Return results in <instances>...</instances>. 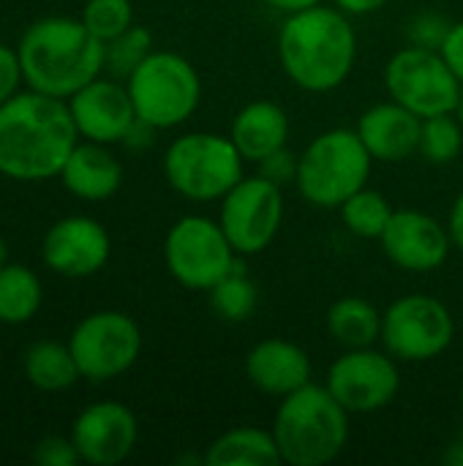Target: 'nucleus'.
I'll return each mask as SVG.
<instances>
[{"label": "nucleus", "instance_id": "23", "mask_svg": "<svg viewBox=\"0 0 463 466\" xmlns=\"http://www.w3.org/2000/svg\"><path fill=\"white\" fill-rule=\"evenodd\" d=\"M327 336L344 350H363L377 347L382 339V311L357 295L338 298L325 314Z\"/></svg>", "mask_w": 463, "mask_h": 466}, {"label": "nucleus", "instance_id": "29", "mask_svg": "<svg viewBox=\"0 0 463 466\" xmlns=\"http://www.w3.org/2000/svg\"><path fill=\"white\" fill-rule=\"evenodd\" d=\"M153 52V35L142 25H131L126 33L104 44V71L115 79H128L142 60Z\"/></svg>", "mask_w": 463, "mask_h": 466}, {"label": "nucleus", "instance_id": "11", "mask_svg": "<svg viewBox=\"0 0 463 466\" xmlns=\"http://www.w3.org/2000/svg\"><path fill=\"white\" fill-rule=\"evenodd\" d=\"M284 216V188L262 175H243V180L221 197L218 208V224L240 257L262 254L278 238Z\"/></svg>", "mask_w": 463, "mask_h": 466}, {"label": "nucleus", "instance_id": "6", "mask_svg": "<svg viewBox=\"0 0 463 466\" xmlns=\"http://www.w3.org/2000/svg\"><path fill=\"white\" fill-rule=\"evenodd\" d=\"M243 164L246 158L229 134L191 131L166 147L164 177L175 194L191 202H221V197L243 180Z\"/></svg>", "mask_w": 463, "mask_h": 466}, {"label": "nucleus", "instance_id": "26", "mask_svg": "<svg viewBox=\"0 0 463 466\" xmlns=\"http://www.w3.org/2000/svg\"><path fill=\"white\" fill-rule=\"evenodd\" d=\"M338 213H341V224L347 227L349 235L363 238V240H379L382 232L388 229L396 208L390 205V199L382 191L363 186L338 208Z\"/></svg>", "mask_w": 463, "mask_h": 466}, {"label": "nucleus", "instance_id": "4", "mask_svg": "<svg viewBox=\"0 0 463 466\" xmlns=\"http://www.w3.org/2000/svg\"><path fill=\"white\" fill-rule=\"evenodd\" d=\"M281 464L325 466L336 461L349 442V412L327 390L308 382L281 399L270 426Z\"/></svg>", "mask_w": 463, "mask_h": 466}, {"label": "nucleus", "instance_id": "36", "mask_svg": "<svg viewBox=\"0 0 463 466\" xmlns=\"http://www.w3.org/2000/svg\"><path fill=\"white\" fill-rule=\"evenodd\" d=\"M156 131L158 128H153L150 123H145V120H134V126L128 128V134H126V139H123V145L126 147H131V150H145V147H150L153 145V137H156Z\"/></svg>", "mask_w": 463, "mask_h": 466}, {"label": "nucleus", "instance_id": "43", "mask_svg": "<svg viewBox=\"0 0 463 466\" xmlns=\"http://www.w3.org/2000/svg\"><path fill=\"white\" fill-rule=\"evenodd\" d=\"M461 407H463V388H461Z\"/></svg>", "mask_w": 463, "mask_h": 466}, {"label": "nucleus", "instance_id": "7", "mask_svg": "<svg viewBox=\"0 0 463 466\" xmlns=\"http://www.w3.org/2000/svg\"><path fill=\"white\" fill-rule=\"evenodd\" d=\"M136 117L158 131L183 126L202 101V79L191 60L169 49H153L126 79Z\"/></svg>", "mask_w": 463, "mask_h": 466}, {"label": "nucleus", "instance_id": "18", "mask_svg": "<svg viewBox=\"0 0 463 466\" xmlns=\"http://www.w3.org/2000/svg\"><path fill=\"white\" fill-rule=\"evenodd\" d=\"M420 128L423 117L409 112L407 106L390 101L368 106L357 120V134L371 153L374 161L398 164L412 158L420 150Z\"/></svg>", "mask_w": 463, "mask_h": 466}, {"label": "nucleus", "instance_id": "25", "mask_svg": "<svg viewBox=\"0 0 463 466\" xmlns=\"http://www.w3.org/2000/svg\"><path fill=\"white\" fill-rule=\"evenodd\" d=\"M44 292L38 276L27 265L8 262L0 268V322L25 325L41 309Z\"/></svg>", "mask_w": 463, "mask_h": 466}, {"label": "nucleus", "instance_id": "19", "mask_svg": "<svg viewBox=\"0 0 463 466\" xmlns=\"http://www.w3.org/2000/svg\"><path fill=\"white\" fill-rule=\"evenodd\" d=\"M246 377L259 393L284 399L311 382V358L295 341L265 339L248 350Z\"/></svg>", "mask_w": 463, "mask_h": 466}, {"label": "nucleus", "instance_id": "2", "mask_svg": "<svg viewBox=\"0 0 463 466\" xmlns=\"http://www.w3.org/2000/svg\"><path fill=\"white\" fill-rule=\"evenodd\" d=\"M276 49L292 85L306 93H330L357 63V33L349 14L319 3L284 16Z\"/></svg>", "mask_w": 463, "mask_h": 466}, {"label": "nucleus", "instance_id": "12", "mask_svg": "<svg viewBox=\"0 0 463 466\" xmlns=\"http://www.w3.org/2000/svg\"><path fill=\"white\" fill-rule=\"evenodd\" d=\"M68 347L82 380L109 382L136 363L142 352V330L123 311H93L71 330Z\"/></svg>", "mask_w": 463, "mask_h": 466}, {"label": "nucleus", "instance_id": "10", "mask_svg": "<svg viewBox=\"0 0 463 466\" xmlns=\"http://www.w3.org/2000/svg\"><path fill=\"white\" fill-rule=\"evenodd\" d=\"M385 90L418 117H434L456 112L463 85L439 49L409 44L388 60Z\"/></svg>", "mask_w": 463, "mask_h": 466}, {"label": "nucleus", "instance_id": "34", "mask_svg": "<svg viewBox=\"0 0 463 466\" xmlns=\"http://www.w3.org/2000/svg\"><path fill=\"white\" fill-rule=\"evenodd\" d=\"M22 82H25V76H22L19 52L11 49L8 44H0V104H5L11 96H16Z\"/></svg>", "mask_w": 463, "mask_h": 466}, {"label": "nucleus", "instance_id": "38", "mask_svg": "<svg viewBox=\"0 0 463 466\" xmlns=\"http://www.w3.org/2000/svg\"><path fill=\"white\" fill-rule=\"evenodd\" d=\"M448 232H450V238H453V246L461 248L463 254V191L456 197V202H453V208H450Z\"/></svg>", "mask_w": 463, "mask_h": 466}, {"label": "nucleus", "instance_id": "27", "mask_svg": "<svg viewBox=\"0 0 463 466\" xmlns=\"http://www.w3.org/2000/svg\"><path fill=\"white\" fill-rule=\"evenodd\" d=\"M243 259V257H240ZM237 259V265L207 292L210 295V309L226 319V322H246L259 306V289L248 279L246 265Z\"/></svg>", "mask_w": 463, "mask_h": 466}, {"label": "nucleus", "instance_id": "33", "mask_svg": "<svg viewBox=\"0 0 463 466\" xmlns=\"http://www.w3.org/2000/svg\"><path fill=\"white\" fill-rule=\"evenodd\" d=\"M33 459L44 466H74L82 461L71 437H46V440H41Z\"/></svg>", "mask_w": 463, "mask_h": 466}, {"label": "nucleus", "instance_id": "16", "mask_svg": "<svg viewBox=\"0 0 463 466\" xmlns=\"http://www.w3.org/2000/svg\"><path fill=\"white\" fill-rule=\"evenodd\" d=\"M71 440L85 464L115 466L134 453L139 423L126 404L96 401L76 415L71 426Z\"/></svg>", "mask_w": 463, "mask_h": 466}, {"label": "nucleus", "instance_id": "35", "mask_svg": "<svg viewBox=\"0 0 463 466\" xmlns=\"http://www.w3.org/2000/svg\"><path fill=\"white\" fill-rule=\"evenodd\" d=\"M439 52H442V57L448 60V66L453 68V74L458 76V82L463 85V22L450 25Z\"/></svg>", "mask_w": 463, "mask_h": 466}, {"label": "nucleus", "instance_id": "41", "mask_svg": "<svg viewBox=\"0 0 463 466\" xmlns=\"http://www.w3.org/2000/svg\"><path fill=\"white\" fill-rule=\"evenodd\" d=\"M3 265H8V243L0 238V268H3Z\"/></svg>", "mask_w": 463, "mask_h": 466}, {"label": "nucleus", "instance_id": "5", "mask_svg": "<svg viewBox=\"0 0 463 466\" xmlns=\"http://www.w3.org/2000/svg\"><path fill=\"white\" fill-rule=\"evenodd\" d=\"M374 158L355 128L317 134L297 156V194L319 210H338L355 191L368 186Z\"/></svg>", "mask_w": 463, "mask_h": 466}, {"label": "nucleus", "instance_id": "1", "mask_svg": "<svg viewBox=\"0 0 463 466\" xmlns=\"http://www.w3.org/2000/svg\"><path fill=\"white\" fill-rule=\"evenodd\" d=\"M76 142L65 98L25 90L0 104V175L19 183L57 177Z\"/></svg>", "mask_w": 463, "mask_h": 466}, {"label": "nucleus", "instance_id": "9", "mask_svg": "<svg viewBox=\"0 0 463 466\" xmlns=\"http://www.w3.org/2000/svg\"><path fill=\"white\" fill-rule=\"evenodd\" d=\"M456 336L450 309L434 295H404L382 311V347L398 363H428L445 355Z\"/></svg>", "mask_w": 463, "mask_h": 466}, {"label": "nucleus", "instance_id": "15", "mask_svg": "<svg viewBox=\"0 0 463 466\" xmlns=\"http://www.w3.org/2000/svg\"><path fill=\"white\" fill-rule=\"evenodd\" d=\"M379 243L385 257L407 273H434L456 248L448 224H439L434 216L409 208L393 213Z\"/></svg>", "mask_w": 463, "mask_h": 466}, {"label": "nucleus", "instance_id": "3", "mask_svg": "<svg viewBox=\"0 0 463 466\" xmlns=\"http://www.w3.org/2000/svg\"><path fill=\"white\" fill-rule=\"evenodd\" d=\"M16 52L27 87L65 101L104 71V41L82 19L71 16L33 22L22 33Z\"/></svg>", "mask_w": 463, "mask_h": 466}, {"label": "nucleus", "instance_id": "24", "mask_svg": "<svg viewBox=\"0 0 463 466\" xmlns=\"http://www.w3.org/2000/svg\"><path fill=\"white\" fill-rule=\"evenodd\" d=\"M22 369H25L27 382L44 393H63L82 380L79 366L71 355V347L57 344V341L30 344L25 352Z\"/></svg>", "mask_w": 463, "mask_h": 466}, {"label": "nucleus", "instance_id": "32", "mask_svg": "<svg viewBox=\"0 0 463 466\" xmlns=\"http://www.w3.org/2000/svg\"><path fill=\"white\" fill-rule=\"evenodd\" d=\"M257 175H262L265 180L276 183V186H295L297 180V156L289 150V147H278L273 150L270 156H265L259 164H257Z\"/></svg>", "mask_w": 463, "mask_h": 466}, {"label": "nucleus", "instance_id": "28", "mask_svg": "<svg viewBox=\"0 0 463 466\" xmlns=\"http://www.w3.org/2000/svg\"><path fill=\"white\" fill-rule=\"evenodd\" d=\"M463 150V126L456 117V112L448 115H434V117H423V128H420V156L434 164V167H445L453 164Z\"/></svg>", "mask_w": 463, "mask_h": 466}, {"label": "nucleus", "instance_id": "40", "mask_svg": "<svg viewBox=\"0 0 463 466\" xmlns=\"http://www.w3.org/2000/svg\"><path fill=\"white\" fill-rule=\"evenodd\" d=\"M445 461L450 466H463V434L453 440V445H450L448 453H445Z\"/></svg>", "mask_w": 463, "mask_h": 466}, {"label": "nucleus", "instance_id": "14", "mask_svg": "<svg viewBox=\"0 0 463 466\" xmlns=\"http://www.w3.org/2000/svg\"><path fill=\"white\" fill-rule=\"evenodd\" d=\"M109 232L90 216H65L55 221L41 240L44 265L65 279L96 276L109 262Z\"/></svg>", "mask_w": 463, "mask_h": 466}, {"label": "nucleus", "instance_id": "39", "mask_svg": "<svg viewBox=\"0 0 463 466\" xmlns=\"http://www.w3.org/2000/svg\"><path fill=\"white\" fill-rule=\"evenodd\" d=\"M262 3H265V5H270L273 11H278V14L289 16V14L306 11V8H311V5H319V3H325V0H262Z\"/></svg>", "mask_w": 463, "mask_h": 466}, {"label": "nucleus", "instance_id": "37", "mask_svg": "<svg viewBox=\"0 0 463 466\" xmlns=\"http://www.w3.org/2000/svg\"><path fill=\"white\" fill-rule=\"evenodd\" d=\"M390 0H333L336 8H341L344 14L349 16H366V14H374L379 8H385Z\"/></svg>", "mask_w": 463, "mask_h": 466}, {"label": "nucleus", "instance_id": "22", "mask_svg": "<svg viewBox=\"0 0 463 466\" xmlns=\"http://www.w3.org/2000/svg\"><path fill=\"white\" fill-rule=\"evenodd\" d=\"M202 461L207 466H276L281 464V453L270 429L237 426L216 437Z\"/></svg>", "mask_w": 463, "mask_h": 466}, {"label": "nucleus", "instance_id": "8", "mask_svg": "<svg viewBox=\"0 0 463 466\" xmlns=\"http://www.w3.org/2000/svg\"><path fill=\"white\" fill-rule=\"evenodd\" d=\"M240 254L232 248L218 218L183 216L164 240V262L169 276L196 292H210L235 265Z\"/></svg>", "mask_w": 463, "mask_h": 466}, {"label": "nucleus", "instance_id": "13", "mask_svg": "<svg viewBox=\"0 0 463 466\" xmlns=\"http://www.w3.org/2000/svg\"><path fill=\"white\" fill-rule=\"evenodd\" d=\"M325 385L349 415H371L396 401L401 390L398 360L377 347L344 350L330 363Z\"/></svg>", "mask_w": 463, "mask_h": 466}, {"label": "nucleus", "instance_id": "42", "mask_svg": "<svg viewBox=\"0 0 463 466\" xmlns=\"http://www.w3.org/2000/svg\"><path fill=\"white\" fill-rule=\"evenodd\" d=\"M456 117L461 120V126H463V93H461V98H458V106H456Z\"/></svg>", "mask_w": 463, "mask_h": 466}, {"label": "nucleus", "instance_id": "31", "mask_svg": "<svg viewBox=\"0 0 463 466\" xmlns=\"http://www.w3.org/2000/svg\"><path fill=\"white\" fill-rule=\"evenodd\" d=\"M450 30V22L439 14H418L412 16V22L407 25V35H409V44L415 46H426V49H439L445 35Z\"/></svg>", "mask_w": 463, "mask_h": 466}, {"label": "nucleus", "instance_id": "20", "mask_svg": "<svg viewBox=\"0 0 463 466\" xmlns=\"http://www.w3.org/2000/svg\"><path fill=\"white\" fill-rule=\"evenodd\" d=\"M63 186L85 202H104L115 197L123 186V167L109 150V145L101 142H76L68 161L60 169Z\"/></svg>", "mask_w": 463, "mask_h": 466}, {"label": "nucleus", "instance_id": "21", "mask_svg": "<svg viewBox=\"0 0 463 466\" xmlns=\"http://www.w3.org/2000/svg\"><path fill=\"white\" fill-rule=\"evenodd\" d=\"M229 139L235 142V147L240 150L246 161L259 164L273 150L287 147L289 115L276 101H267V98L251 101L235 115L229 126Z\"/></svg>", "mask_w": 463, "mask_h": 466}, {"label": "nucleus", "instance_id": "17", "mask_svg": "<svg viewBox=\"0 0 463 466\" xmlns=\"http://www.w3.org/2000/svg\"><path fill=\"white\" fill-rule=\"evenodd\" d=\"M74 126L82 139L115 145L123 142L136 120V109L126 82L115 76H96L68 98Z\"/></svg>", "mask_w": 463, "mask_h": 466}, {"label": "nucleus", "instance_id": "30", "mask_svg": "<svg viewBox=\"0 0 463 466\" xmlns=\"http://www.w3.org/2000/svg\"><path fill=\"white\" fill-rule=\"evenodd\" d=\"M79 19L98 41L106 44L134 25V5L131 0H87Z\"/></svg>", "mask_w": 463, "mask_h": 466}]
</instances>
